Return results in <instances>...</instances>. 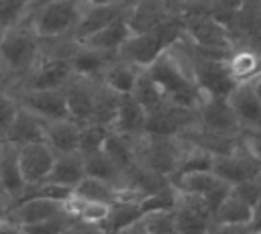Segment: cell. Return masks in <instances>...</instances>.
<instances>
[{
	"label": "cell",
	"mask_w": 261,
	"mask_h": 234,
	"mask_svg": "<svg viewBox=\"0 0 261 234\" xmlns=\"http://www.w3.org/2000/svg\"><path fill=\"white\" fill-rule=\"evenodd\" d=\"M0 197H6V195H4V191H2V185H0ZM6 199H8V197H6Z\"/></svg>",
	"instance_id": "681fc988"
},
{
	"label": "cell",
	"mask_w": 261,
	"mask_h": 234,
	"mask_svg": "<svg viewBox=\"0 0 261 234\" xmlns=\"http://www.w3.org/2000/svg\"><path fill=\"white\" fill-rule=\"evenodd\" d=\"M169 183L175 187V191L188 193V195H198V197H206V195L212 193L216 187L226 185V183H222L210 169H200V171H190V173L173 175V177L169 179Z\"/></svg>",
	"instance_id": "484cf974"
},
{
	"label": "cell",
	"mask_w": 261,
	"mask_h": 234,
	"mask_svg": "<svg viewBox=\"0 0 261 234\" xmlns=\"http://www.w3.org/2000/svg\"><path fill=\"white\" fill-rule=\"evenodd\" d=\"M61 203L63 201H55V199H47V197H24V199L16 201L14 206H10L8 222L20 228V226L49 220L53 216L63 214Z\"/></svg>",
	"instance_id": "ac0fdd59"
},
{
	"label": "cell",
	"mask_w": 261,
	"mask_h": 234,
	"mask_svg": "<svg viewBox=\"0 0 261 234\" xmlns=\"http://www.w3.org/2000/svg\"><path fill=\"white\" fill-rule=\"evenodd\" d=\"M255 181H257V187H259V193H261V171L257 173V177H255ZM261 206V203H259Z\"/></svg>",
	"instance_id": "bcb514c9"
},
{
	"label": "cell",
	"mask_w": 261,
	"mask_h": 234,
	"mask_svg": "<svg viewBox=\"0 0 261 234\" xmlns=\"http://www.w3.org/2000/svg\"><path fill=\"white\" fill-rule=\"evenodd\" d=\"M175 199H177V191H175V187L169 183V185L161 187L159 191H155V193L143 197V199L139 201V212H141V216L151 214V212H173Z\"/></svg>",
	"instance_id": "e575fe53"
},
{
	"label": "cell",
	"mask_w": 261,
	"mask_h": 234,
	"mask_svg": "<svg viewBox=\"0 0 261 234\" xmlns=\"http://www.w3.org/2000/svg\"><path fill=\"white\" fill-rule=\"evenodd\" d=\"M247 234H261V232H259V230H253V228H249V230H247Z\"/></svg>",
	"instance_id": "c3c4849f"
},
{
	"label": "cell",
	"mask_w": 261,
	"mask_h": 234,
	"mask_svg": "<svg viewBox=\"0 0 261 234\" xmlns=\"http://www.w3.org/2000/svg\"><path fill=\"white\" fill-rule=\"evenodd\" d=\"M249 228H253V230H259V232H261V206H257V208H255V214H253V220H251Z\"/></svg>",
	"instance_id": "7bdbcfd3"
},
{
	"label": "cell",
	"mask_w": 261,
	"mask_h": 234,
	"mask_svg": "<svg viewBox=\"0 0 261 234\" xmlns=\"http://www.w3.org/2000/svg\"><path fill=\"white\" fill-rule=\"evenodd\" d=\"M10 214V203L6 197H0V220H8Z\"/></svg>",
	"instance_id": "ee69618b"
},
{
	"label": "cell",
	"mask_w": 261,
	"mask_h": 234,
	"mask_svg": "<svg viewBox=\"0 0 261 234\" xmlns=\"http://www.w3.org/2000/svg\"><path fill=\"white\" fill-rule=\"evenodd\" d=\"M179 22L184 26L186 41L192 47H196L198 51L206 53V55L224 59L234 47V43L230 39V33L208 14L186 16Z\"/></svg>",
	"instance_id": "5b68a950"
},
{
	"label": "cell",
	"mask_w": 261,
	"mask_h": 234,
	"mask_svg": "<svg viewBox=\"0 0 261 234\" xmlns=\"http://www.w3.org/2000/svg\"><path fill=\"white\" fill-rule=\"evenodd\" d=\"M114 57L106 55V53H100L96 49H90L82 43H75L71 53H69V67H71V73L75 77H86V79H96L100 81L104 69L112 63Z\"/></svg>",
	"instance_id": "d6986e66"
},
{
	"label": "cell",
	"mask_w": 261,
	"mask_h": 234,
	"mask_svg": "<svg viewBox=\"0 0 261 234\" xmlns=\"http://www.w3.org/2000/svg\"><path fill=\"white\" fill-rule=\"evenodd\" d=\"M63 234H102L96 226H90V224H82V222H73Z\"/></svg>",
	"instance_id": "b9f144b4"
},
{
	"label": "cell",
	"mask_w": 261,
	"mask_h": 234,
	"mask_svg": "<svg viewBox=\"0 0 261 234\" xmlns=\"http://www.w3.org/2000/svg\"><path fill=\"white\" fill-rule=\"evenodd\" d=\"M171 16L173 14L169 8V0H141V2H128L124 20L133 35H141L155 31Z\"/></svg>",
	"instance_id": "9a60e30c"
},
{
	"label": "cell",
	"mask_w": 261,
	"mask_h": 234,
	"mask_svg": "<svg viewBox=\"0 0 261 234\" xmlns=\"http://www.w3.org/2000/svg\"><path fill=\"white\" fill-rule=\"evenodd\" d=\"M181 39H184V26L175 16H171L155 31L130 35L114 59L128 63L137 69H147L165 49H169Z\"/></svg>",
	"instance_id": "7a4b0ae2"
},
{
	"label": "cell",
	"mask_w": 261,
	"mask_h": 234,
	"mask_svg": "<svg viewBox=\"0 0 261 234\" xmlns=\"http://www.w3.org/2000/svg\"><path fill=\"white\" fill-rule=\"evenodd\" d=\"M108 132H110L108 128L94 124V122L82 124L80 126V138H77V153L82 157H88V155L102 151V147L108 138Z\"/></svg>",
	"instance_id": "836d02e7"
},
{
	"label": "cell",
	"mask_w": 261,
	"mask_h": 234,
	"mask_svg": "<svg viewBox=\"0 0 261 234\" xmlns=\"http://www.w3.org/2000/svg\"><path fill=\"white\" fill-rule=\"evenodd\" d=\"M130 98L145 110L147 116L159 112V110L167 104L163 92L155 85V81H153L145 71L139 73V79H137V83H135V87H133V92H130Z\"/></svg>",
	"instance_id": "f546056e"
},
{
	"label": "cell",
	"mask_w": 261,
	"mask_h": 234,
	"mask_svg": "<svg viewBox=\"0 0 261 234\" xmlns=\"http://www.w3.org/2000/svg\"><path fill=\"white\" fill-rule=\"evenodd\" d=\"M143 71L163 92L167 104L186 108V110H194V106L200 98V87L192 73L186 37L181 41H177L175 45H171L169 49H165Z\"/></svg>",
	"instance_id": "6da1fadb"
},
{
	"label": "cell",
	"mask_w": 261,
	"mask_h": 234,
	"mask_svg": "<svg viewBox=\"0 0 261 234\" xmlns=\"http://www.w3.org/2000/svg\"><path fill=\"white\" fill-rule=\"evenodd\" d=\"M0 142H2V140H0Z\"/></svg>",
	"instance_id": "f907efd6"
},
{
	"label": "cell",
	"mask_w": 261,
	"mask_h": 234,
	"mask_svg": "<svg viewBox=\"0 0 261 234\" xmlns=\"http://www.w3.org/2000/svg\"><path fill=\"white\" fill-rule=\"evenodd\" d=\"M259 63L261 57L247 47H232V51L224 57L226 73L234 83L253 79L259 73Z\"/></svg>",
	"instance_id": "4316f807"
},
{
	"label": "cell",
	"mask_w": 261,
	"mask_h": 234,
	"mask_svg": "<svg viewBox=\"0 0 261 234\" xmlns=\"http://www.w3.org/2000/svg\"><path fill=\"white\" fill-rule=\"evenodd\" d=\"M141 71L143 69H137V67H133L128 63L112 59V63L104 69V73L100 77V83L104 87H108L110 92L118 94V96H130V92H133Z\"/></svg>",
	"instance_id": "f1b7e54d"
},
{
	"label": "cell",
	"mask_w": 261,
	"mask_h": 234,
	"mask_svg": "<svg viewBox=\"0 0 261 234\" xmlns=\"http://www.w3.org/2000/svg\"><path fill=\"white\" fill-rule=\"evenodd\" d=\"M18 112V104L10 96H0V140H4L14 116Z\"/></svg>",
	"instance_id": "f35d334b"
},
{
	"label": "cell",
	"mask_w": 261,
	"mask_h": 234,
	"mask_svg": "<svg viewBox=\"0 0 261 234\" xmlns=\"http://www.w3.org/2000/svg\"><path fill=\"white\" fill-rule=\"evenodd\" d=\"M139 226L143 234H177L173 212H151L141 216Z\"/></svg>",
	"instance_id": "d590c367"
},
{
	"label": "cell",
	"mask_w": 261,
	"mask_h": 234,
	"mask_svg": "<svg viewBox=\"0 0 261 234\" xmlns=\"http://www.w3.org/2000/svg\"><path fill=\"white\" fill-rule=\"evenodd\" d=\"M77 138H80L77 122L69 118L45 122V144L53 151V155L77 153Z\"/></svg>",
	"instance_id": "603a6c76"
},
{
	"label": "cell",
	"mask_w": 261,
	"mask_h": 234,
	"mask_svg": "<svg viewBox=\"0 0 261 234\" xmlns=\"http://www.w3.org/2000/svg\"><path fill=\"white\" fill-rule=\"evenodd\" d=\"M210 171L228 187H234L243 181L255 179L257 173L261 171V165L247 153V149L243 147V142H239L230 153L224 155H216L212 157V165Z\"/></svg>",
	"instance_id": "9c48e42d"
},
{
	"label": "cell",
	"mask_w": 261,
	"mask_h": 234,
	"mask_svg": "<svg viewBox=\"0 0 261 234\" xmlns=\"http://www.w3.org/2000/svg\"><path fill=\"white\" fill-rule=\"evenodd\" d=\"M0 55L10 69H29L31 73L41 59V41L35 37L31 26H14L0 35Z\"/></svg>",
	"instance_id": "52a82bcc"
},
{
	"label": "cell",
	"mask_w": 261,
	"mask_h": 234,
	"mask_svg": "<svg viewBox=\"0 0 261 234\" xmlns=\"http://www.w3.org/2000/svg\"><path fill=\"white\" fill-rule=\"evenodd\" d=\"M0 185L6 197L16 199L24 191V181L18 167V147L0 142Z\"/></svg>",
	"instance_id": "7402d4cb"
},
{
	"label": "cell",
	"mask_w": 261,
	"mask_h": 234,
	"mask_svg": "<svg viewBox=\"0 0 261 234\" xmlns=\"http://www.w3.org/2000/svg\"><path fill=\"white\" fill-rule=\"evenodd\" d=\"M145 120H147L145 110L130 96H122L118 110H116V116H114V122L110 126V132L135 138V136L145 132Z\"/></svg>",
	"instance_id": "d4e9b609"
},
{
	"label": "cell",
	"mask_w": 261,
	"mask_h": 234,
	"mask_svg": "<svg viewBox=\"0 0 261 234\" xmlns=\"http://www.w3.org/2000/svg\"><path fill=\"white\" fill-rule=\"evenodd\" d=\"M29 26L35 37L43 41H73V33L80 20V2L71 0H53L33 6Z\"/></svg>",
	"instance_id": "277c9868"
},
{
	"label": "cell",
	"mask_w": 261,
	"mask_h": 234,
	"mask_svg": "<svg viewBox=\"0 0 261 234\" xmlns=\"http://www.w3.org/2000/svg\"><path fill=\"white\" fill-rule=\"evenodd\" d=\"M53 161H55V155L45 142L18 147V167H20L24 187L43 183L53 167Z\"/></svg>",
	"instance_id": "e0dca14e"
},
{
	"label": "cell",
	"mask_w": 261,
	"mask_h": 234,
	"mask_svg": "<svg viewBox=\"0 0 261 234\" xmlns=\"http://www.w3.org/2000/svg\"><path fill=\"white\" fill-rule=\"evenodd\" d=\"M96 79H86V77H71L67 85L63 87L65 96V106H67V118L82 124H88L92 118V108H94V98H96Z\"/></svg>",
	"instance_id": "2e32d148"
},
{
	"label": "cell",
	"mask_w": 261,
	"mask_h": 234,
	"mask_svg": "<svg viewBox=\"0 0 261 234\" xmlns=\"http://www.w3.org/2000/svg\"><path fill=\"white\" fill-rule=\"evenodd\" d=\"M128 10L126 0H112V2H80V20L73 33V41L80 43L90 35L98 33L100 28L108 26L110 22L122 18Z\"/></svg>",
	"instance_id": "30bf717a"
},
{
	"label": "cell",
	"mask_w": 261,
	"mask_h": 234,
	"mask_svg": "<svg viewBox=\"0 0 261 234\" xmlns=\"http://www.w3.org/2000/svg\"><path fill=\"white\" fill-rule=\"evenodd\" d=\"M16 104L18 108L41 118L43 122L67 118L63 90H24Z\"/></svg>",
	"instance_id": "5bb4252c"
},
{
	"label": "cell",
	"mask_w": 261,
	"mask_h": 234,
	"mask_svg": "<svg viewBox=\"0 0 261 234\" xmlns=\"http://www.w3.org/2000/svg\"><path fill=\"white\" fill-rule=\"evenodd\" d=\"M120 98H122V96L110 92L108 87H104V85L98 81L90 122L100 124V126H104V128L110 130V126H112V122H114V116H116V110H118V104H120Z\"/></svg>",
	"instance_id": "1f68e13d"
},
{
	"label": "cell",
	"mask_w": 261,
	"mask_h": 234,
	"mask_svg": "<svg viewBox=\"0 0 261 234\" xmlns=\"http://www.w3.org/2000/svg\"><path fill=\"white\" fill-rule=\"evenodd\" d=\"M198 128L212 136L241 138V126L226 100V96H212L200 90V98L194 106Z\"/></svg>",
	"instance_id": "8992f818"
},
{
	"label": "cell",
	"mask_w": 261,
	"mask_h": 234,
	"mask_svg": "<svg viewBox=\"0 0 261 234\" xmlns=\"http://www.w3.org/2000/svg\"><path fill=\"white\" fill-rule=\"evenodd\" d=\"M130 35H133V33H130V28H128V24H126V20H124V16H122V18L110 22L108 26L100 28L98 33L90 35L88 39H84V41H80V43L86 45V47H90V49H96V51H100V53H106V55H110V57H116V53H118L120 47L128 41Z\"/></svg>",
	"instance_id": "44dd1931"
},
{
	"label": "cell",
	"mask_w": 261,
	"mask_h": 234,
	"mask_svg": "<svg viewBox=\"0 0 261 234\" xmlns=\"http://www.w3.org/2000/svg\"><path fill=\"white\" fill-rule=\"evenodd\" d=\"M84 177H86V173H84V157L80 153H67V155H55L53 167H51V171H49L45 181L73 191V187Z\"/></svg>",
	"instance_id": "cb8c5ba5"
},
{
	"label": "cell",
	"mask_w": 261,
	"mask_h": 234,
	"mask_svg": "<svg viewBox=\"0 0 261 234\" xmlns=\"http://www.w3.org/2000/svg\"><path fill=\"white\" fill-rule=\"evenodd\" d=\"M73 45L61 53L41 55V59L29 73V83L24 90H63L67 81L73 77L71 67H69V53Z\"/></svg>",
	"instance_id": "ba28073f"
},
{
	"label": "cell",
	"mask_w": 261,
	"mask_h": 234,
	"mask_svg": "<svg viewBox=\"0 0 261 234\" xmlns=\"http://www.w3.org/2000/svg\"><path fill=\"white\" fill-rule=\"evenodd\" d=\"M104 155L118 167V171L122 173V177L128 173V169L135 165V151H133V138L116 134V132H108V138L102 147Z\"/></svg>",
	"instance_id": "4dcf8cb0"
},
{
	"label": "cell",
	"mask_w": 261,
	"mask_h": 234,
	"mask_svg": "<svg viewBox=\"0 0 261 234\" xmlns=\"http://www.w3.org/2000/svg\"><path fill=\"white\" fill-rule=\"evenodd\" d=\"M241 142L247 149V153L261 165V130L241 132Z\"/></svg>",
	"instance_id": "ab89813d"
},
{
	"label": "cell",
	"mask_w": 261,
	"mask_h": 234,
	"mask_svg": "<svg viewBox=\"0 0 261 234\" xmlns=\"http://www.w3.org/2000/svg\"><path fill=\"white\" fill-rule=\"evenodd\" d=\"M196 130H198L196 112L186 110V108H177L171 104H165L159 112L147 116V120H145V132H149V134L188 138Z\"/></svg>",
	"instance_id": "7c38bea8"
},
{
	"label": "cell",
	"mask_w": 261,
	"mask_h": 234,
	"mask_svg": "<svg viewBox=\"0 0 261 234\" xmlns=\"http://www.w3.org/2000/svg\"><path fill=\"white\" fill-rule=\"evenodd\" d=\"M226 100L237 116L241 132L261 130V96H259L255 77L234 83V87L228 92Z\"/></svg>",
	"instance_id": "8fae6325"
},
{
	"label": "cell",
	"mask_w": 261,
	"mask_h": 234,
	"mask_svg": "<svg viewBox=\"0 0 261 234\" xmlns=\"http://www.w3.org/2000/svg\"><path fill=\"white\" fill-rule=\"evenodd\" d=\"M188 140L179 136H159L143 132L133 138V151H135V163L143 169L169 179L184 157Z\"/></svg>",
	"instance_id": "3957f363"
},
{
	"label": "cell",
	"mask_w": 261,
	"mask_h": 234,
	"mask_svg": "<svg viewBox=\"0 0 261 234\" xmlns=\"http://www.w3.org/2000/svg\"><path fill=\"white\" fill-rule=\"evenodd\" d=\"M114 234H143V230H141V226L137 222V224H133V226H128V228H124L120 232H114Z\"/></svg>",
	"instance_id": "f6af8a7d"
},
{
	"label": "cell",
	"mask_w": 261,
	"mask_h": 234,
	"mask_svg": "<svg viewBox=\"0 0 261 234\" xmlns=\"http://www.w3.org/2000/svg\"><path fill=\"white\" fill-rule=\"evenodd\" d=\"M73 224V220L65 214L53 216L49 220L37 222V224H29V226H20V234H63L69 226Z\"/></svg>",
	"instance_id": "74e56055"
},
{
	"label": "cell",
	"mask_w": 261,
	"mask_h": 234,
	"mask_svg": "<svg viewBox=\"0 0 261 234\" xmlns=\"http://www.w3.org/2000/svg\"><path fill=\"white\" fill-rule=\"evenodd\" d=\"M255 79H257V90H259V96H261V73L255 75Z\"/></svg>",
	"instance_id": "7dc6e473"
},
{
	"label": "cell",
	"mask_w": 261,
	"mask_h": 234,
	"mask_svg": "<svg viewBox=\"0 0 261 234\" xmlns=\"http://www.w3.org/2000/svg\"><path fill=\"white\" fill-rule=\"evenodd\" d=\"M141 220V212H139V203H114L110 206V212L106 216V220L98 226V230L102 234H114L120 232L133 224H137Z\"/></svg>",
	"instance_id": "d6a6232c"
},
{
	"label": "cell",
	"mask_w": 261,
	"mask_h": 234,
	"mask_svg": "<svg viewBox=\"0 0 261 234\" xmlns=\"http://www.w3.org/2000/svg\"><path fill=\"white\" fill-rule=\"evenodd\" d=\"M253 214H255L253 206H249L245 199H241L239 195L228 191L224 201L216 208V212L212 216V224H218V226H249L251 220H253Z\"/></svg>",
	"instance_id": "83f0119b"
},
{
	"label": "cell",
	"mask_w": 261,
	"mask_h": 234,
	"mask_svg": "<svg viewBox=\"0 0 261 234\" xmlns=\"http://www.w3.org/2000/svg\"><path fill=\"white\" fill-rule=\"evenodd\" d=\"M4 142H10L14 147H24V144H35V142H45V122L37 118L35 114L18 108Z\"/></svg>",
	"instance_id": "ffe728a7"
},
{
	"label": "cell",
	"mask_w": 261,
	"mask_h": 234,
	"mask_svg": "<svg viewBox=\"0 0 261 234\" xmlns=\"http://www.w3.org/2000/svg\"><path fill=\"white\" fill-rule=\"evenodd\" d=\"M247 230H249V226H218V224H212L208 234H247Z\"/></svg>",
	"instance_id": "60d3db41"
},
{
	"label": "cell",
	"mask_w": 261,
	"mask_h": 234,
	"mask_svg": "<svg viewBox=\"0 0 261 234\" xmlns=\"http://www.w3.org/2000/svg\"><path fill=\"white\" fill-rule=\"evenodd\" d=\"M173 218L177 234H208L212 228V214L206 201L198 195H188L177 191Z\"/></svg>",
	"instance_id": "4fadbf2b"
},
{
	"label": "cell",
	"mask_w": 261,
	"mask_h": 234,
	"mask_svg": "<svg viewBox=\"0 0 261 234\" xmlns=\"http://www.w3.org/2000/svg\"><path fill=\"white\" fill-rule=\"evenodd\" d=\"M33 8V4L29 2H20V0H0V33H8L14 26H20V20L24 18V14H29V10Z\"/></svg>",
	"instance_id": "8d00e7d4"
}]
</instances>
